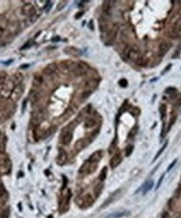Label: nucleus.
Returning a JSON list of instances; mask_svg holds the SVG:
<instances>
[{"mask_svg":"<svg viewBox=\"0 0 181 218\" xmlns=\"http://www.w3.org/2000/svg\"><path fill=\"white\" fill-rule=\"evenodd\" d=\"M15 87V84L13 82L12 78L7 80L5 83L2 86L1 89H0V97L3 98V99L10 98L12 92H13V90L14 89Z\"/></svg>","mask_w":181,"mask_h":218,"instance_id":"obj_1","label":"nucleus"},{"mask_svg":"<svg viewBox=\"0 0 181 218\" xmlns=\"http://www.w3.org/2000/svg\"><path fill=\"white\" fill-rule=\"evenodd\" d=\"M94 199L90 194L81 195L76 197V203L78 206L82 208H88L93 204Z\"/></svg>","mask_w":181,"mask_h":218,"instance_id":"obj_2","label":"nucleus"},{"mask_svg":"<svg viewBox=\"0 0 181 218\" xmlns=\"http://www.w3.org/2000/svg\"><path fill=\"white\" fill-rule=\"evenodd\" d=\"M11 162L7 155L0 154V173L8 174L11 170Z\"/></svg>","mask_w":181,"mask_h":218,"instance_id":"obj_3","label":"nucleus"},{"mask_svg":"<svg viewBox=\"0 0 181 218\" xmlns=\"http://www.w3.org/2000/svg\"><path fill=\"white\" fill-rule=\"evenodd\" d=\"M71 125H69L66 128L62 130L61 133V143L65 145H68L69 144H71L73 139V134H72V129H71Z\"/></svg>","mask_w":181,"mask_h":218,"instance_id":"obj_4","label":"nucleus"},{"mask_svg":"<svg viewBox=\"0 0 181 218\" xmlns=\"http://www.w3.org/2000/svg\"><path fill=\"white\" fill-rule=\"evenodd\" d=\"M97 168V164L92 163L89 160H87L82 167L80 168L79 173L82 174V175H90V174L93 173Z\"/></svg>","mask_w":181,"mask_h":218,"instance_id":"obj_5","label":"nucleus"},{"mask_svg":"<svg viewBox=\"0 0 181 218\" xmlns=\"http://www.w3.org/2000/svg\"><path fill=\"white\" fill-rule=\"evenodd\" d=\"M71 197V192L70 190L67 191L63 195V196L61 198L60 203V210L61 212H66L67 211L70 206V200Z\"/></svg>","mask_w":181,"mask_h":218,"instance_id":"obj_6","label":"nucleus"},{"mask_svg":"<svg viewBox=\"0 0 181 218\" xmlns=\"http://www.w3.org/2000/svg\"><path fill=\"white\" fill-rule=\"evenodd\" d=\"M168 34L173 39L181 38V18H178V20L173 24V26L169 29Z\"/></svg>","mask_w":181,"mask_h":218,"instance_id":"obj_7","label":"nucleus"},{"mask_svg":"<svg viewBox=\"0 0 181 218\" xmlns=\"http://www.w3.org/2000/svg\"><path fill=\"white\" fill-rule=\"evenodd\" d=\"M88 67L86 64L84 63H74L71 71L76 76H82L87 74Z\"/></svg>","mask_w":181,"mask_h":218,"instance_id":"obj_8","label":"nucleus"},{"mask_svg":"<svg viewBox=\"0 0 181 218\" xmlns=\"http://www.w3.org/2000/svg\"><path fill=\"white\" fill-rule=\"evenodd\" d=\"M24 86L23 84H19L18 86H16L14 87V89L13 90V92H12V94H11V101L13 102V103L18 102L20 99V97H22V95L24 94Z\"/></svg>","mask_w":181,"mask_h":218,"instance_id":"obj_9","label":"nucleus"},{"mask_svg":"<svg viewBox=\"0 0 181 218\" xmlns=\"http://www.w3.org/2000/svg\"><path fill=\"white\" fill-rule=\"evenodd\" d=\"M141 57H142V56H141V53H140L139 48L138 47L137 45L130 46V50H129L128 58L130 59L131 61H136L137 62Z\"/></svg>","mask_w":181,"mask_h":218,"instance_id":"obj_10","label":"nucleus"},{"mask_svg":"<svg viewBox=\"0 0 181 218\" xmlns=\"http://www.w3.org/2000/svg\"><path fill=\"white\" fill-rule=\"evenodd\" d=\"M43 120H44V113H43L42 111H35L32 114L31 124H33V126H39V124L42 123Z\"/></svg>","mask_w":181,"mask_h":218,"instance_id":"obj_11","label":"nucleus"},{"mask_svg":"<svg viewBox=\"0 0 181 218\" xmlns=\"http://www.w3.org/2000/svg\"><path fill=\"white\" fill-rule=\"evenodd\" d=\"M64 52L71 56H75V57H79L82 55V50L78 49V48L74 47V46H66L64 49Z\"/></svg>","mask_w":181,"mask_h":218,"instance_id":"obj_12","label":"nucleus"},{"mask_svg":"<svg viewBox=\"0 0 181 218\" xmlns=\"http://www.w3.org/2000/svg\"><path fill=\"white\" fill-rule=\"evenodd\" d=\"M22 13L25 16L31 17V16L34 15L36 13V10H35V8L32 4L27 3L22 8Z\"/></svg>","mask_w":181,"mask_h":218,"instance_id":"obj_13","label":"nucleus"},{"mask_svg":"<svg viewBox=\"0 0 181 218\" xmlns=\"http://www.w3.org/2000/svg\"><path fill=\"white\" fill-rule=\"evenodd\" d=\"M67 158H68L67 157V153L62 149L60 150L57 158H56V163H57L58 165H64L67 161Z\"/></svg>","mask_w":181,"mask_h":218,"instance_id":"obj_14","label":"nucleus"},{"mask_svg":"<svg viewBox=\"0 0 181 218\" xmlns=\"http://www.w3.org/2000/svg\"><path fill=\"white\" fill-rule=\"evenodd\" d=\"M118 24H114L112 29L108 31V36H107V39H108V43H112L114 41V39H116L117 37V34H118Z\"/></svg>","mask_w":181,"mask_h":218,"instance_id":"obj_15","label":"nucleus"},{"mask_svg":"<svg viewBox=\"0 0 181 218\" xmlns=\"http://www.w3.org/2000/svg\"><path fill=\"white\" fill-rule=\"evenodd\" d=\"M89 140L87 139H81L77 140L75 144V150L76 151H81V150H84L85 148L89 144Z\"/></svg>","mask_w":181,"mask_h":218,"instance_id":"obj_16","label":"nucleus"},{"mask_svg":"<svg viewBox=\"0 0 181 218\" xmlns=\"http://www.w3.org/2000/svg\"><path fill=\"white\" fill-rule=\"evenodd\" d=\"M103 155V151H102V150H98V151H96L95 153H93V154L90 156V158L88 159V160H89L90 162H92V163L97 164L100 160H102Z\"/></svg>","mask_w":181,"mask_h":218,"instance_id":"obj_17","label":"nucleus"},{"mask_svg":"<svg viewBox=\"0 0 181 218\" xmlns=\"http://www.w3.org/2000/svg\"><path fill=\"white\" fill-rule=\"evenodd\" d=\"M58 66L56 65V63H50L48 66H45V68L44 69V74L45 75H47V76H50V75H52L53 73H55L56 70H57Z\"/></svg>","mask_w":181,"mask_h":218,"instance_id":"obj_18","label":"nucleus"},{"mask_svg":"<svg viewBox=\"0 0 181 218\" xmlns=\"http://www.w3.org/2000/svg\"><path fill=\"white\" fill-rule=\"evenodd\" d=\"M122 162V156L120 154H116L113 156L110 160V166L112 169H115L116 167H118L120 163Z\"/></svg>","mask_w":181,"mask_h":218,"instance_id":"obj_19","label":"nucleus"},{"mask_svg":"<svg viewBox=\"0 0 181 218\" xmlns=\"http://www.w3.org/2000/svg\"><path fill=\"white\" fill-rule=\"evenodd\" d=\"M99 29L101 32H106L108 29V18L104 17V16H102L101 18H99Z\"/></svg>","mask_w":181,"mask_h":218,"instance_id":"obj_20","label":"nucleus"},{"mask_svg":"<svg viewBox=\"0 0 181 218\" xmlns=\"http://www.w3.org/2000/svg\"><path fill=\"white\" fill-rule=\"evenodd\" d=\"M170 48V45L169 43L167 42H162L158 46V55L160 56H163L166 53L168 52V50Z\"/></svg>","mask_w":181,"mask_h":218,"instance_id":"obj_21","label":"nucleus"},{"mask_svg":"<svg viewBox=\"0 0 181 218\" xmlns=\"http://www.w3.org/2000/svg\"><path fill=\"white\" fill-rule=\"evenodd\" d=\"M113 1H109V0H106L103 2V13H105L106 15H108L110 13L111 8H112V6L113 4Z\"/></svg>","mask_w":181,"mask_h":218,"instance_id":"obj_22","label":"nucleus"},{"mask_svg":"<svg viewBox=\"0 0 181 218\" xmlns=\"http://www.w3.org/2000/svg\"><path fill=\"white\" fill-rule=\"evenodd\" d=\"M11 78L13 80V82H14L15 86H18L19 84H22V82L24 80V76H23V74L21 72H16Z\"/></svg>","mask_w":181,"mask_h":218,"instance_id":"obj_23","label":"nucleus"},{"mask_svg":"<svg viewBox=\"0 0 181 218\" xmlns=\"http://www.w3.org/2000/svg\"><path fill=\"white\" fill-rule=\"evenodd\" d=\"M97 86H98V82L95 81V80H90V81L86 82L85 88H86V90L92 91V90H94L95 88H97Z\"/></svg>","mask_w":181,"mask_h":218,"instance_id":"obj_24","label":"nucleus"},{"mask_svg":"<svg viewBox=\"0 0 181 218\" xmlns=\"http://www.w3.org/2000/svg\"><path fill=\"white\" fill-rule=\"evenodd\" d=\"M153 186V180H148L146 183L143 184V193H147L148 191H149L150 190L152 189Z\"/></svg>","mask_w":181,"mask_h":218,"instance_id":"obj_25","label":"nucleus"},{"mask_svg":"<svg viewBox=\"0 0 181 218\" xmlns=\"http://www.w3.org/2000/svg\"><path fill=\"white\" fill-rule=\"evenodd\" d=\"M43 82V78L41 76H34V80H33V85H34V87H40V85L42 84Z\"/></svg>","mask_w":181,"mask_h":218,"instance_id":"obj_26","label":"nucleus"},{"mask_svg":"<svg viewBox=\"0 0 181 218\" xmlns=\"http://www.w3.org/2000/svg\"><path fill=\"white\" fill-rule=\"evenodd\" d=\"M4 196L7 197V192L3 185L0 184V200H2L3 202L7 200V198H4Z\"/></svg>","mask_w":181,"mask_h":218,"instance_id":"obj_27","label":"nucleus"},{"mask_svg":"<svg viewBox=\"0 0 181 218\" xmlns=\"http://www.w3.org/2000/svg\"><path fill=\"white\" fill-rule=\"evenodd\" d=\"M103 184H102V183H100V184H97V185H96V187L94 188V194H95V196L96 197H98L101 195V193H102V190H103Z\"/></svg>","mask_w":181,"mask_h":218,"instance_id":"obj_28","label":"nucleus"},{"mask_svg":"<svg viewBox=\"0 0 181 218\" xmlns=\"http://www.w3.org/2000/svg\"><path fill=\"white\" fill-rule=\"evenodd\" d=\"M96 125V122L93 118H87L86 122H85V127L87 129H91L92 127H94Z\"/></svg>","mask_w":181,"mask_h":218,"instance_id":"obj_29","label":"nucleus"},{"mask_svg":"<svg viewBox=\"0 0 181 218\" xmlns=\"http://www.w3.org/2000/svg\"><path fill=\"white\" fill-rule=\"evenodd\" d=\"M107 175H108V168H107V167H104V168L102 170V171H101V173H100V180H101V181L105 180L106 178H107Z\"/></svg>","mask_w":181,"mask_h":218,"instance_id":"obj_30","label":"nucleus"},{"mask_svg":"<svg viewBox=\"0 0 181 218\" xmlns=\"http://www.w3.org/2000/svg\"><path fill=\"white\" fill-rule=\"evenodd\" d=\"M7 81V74L4 71H0V87H2Z\"/></svg>","mask_w":181,"mask_h":218,"instance_id":"obj_31","label":"nucleus"},{"mask_svg":"<svg viewBox=\"0 0 181 218\" xmlns=\"http://www.w3.org/2000/svg\"><path fill=\"white\" fill-rule=\"evenodd\" d=\"M39 93L37 92H33L30 93V96H29V100H30V102L31 103H35L38 99L39 98Z\"/></svg>","mask_w":181,"mask_h":218,"instance_id":"obj_32","label":"nucleus"},{"mask_svg":"<svg viewBox=\"0 0 181 218\" xmlns=\"http://www.w3.org/2000/svg\"><path fill=\"white\" fill-rule=\"evenodd\" d=\"M160 115H161V118H164L167 114V106L165 104H162L160 106Z\"/></svg>","mask_w":181,"mask_h":218,"instance_id":"obj_33","label":"nucleus"},{"mask_svg":"<svg viewBox=\"0 0 181 218\" xmlns=\"http://www.w3.org/2000/svg\"><path fill=\"white\" fill-rule=\"evenodd\" d=\"M126 214V211H118V212L111 214L110 215H108V218H119L121 217V216H123V215H125Z\"/></svg>","mask_w":181,"mask_h":218,"instance_id":"obj_34","label":"nucleus"},{"mask_svg":"<svg viewBox=\"0 0 181 218\" xmlns=\"http://www.w3.org/2000/svg\"><path fill=\"white\" fill-rule=\"evenodd\" d=\"M128 29H125V30L123 31L122 34H121V40L126 44L127 40H128Z\"/></svg>","mask_w":181,"mask_h":218,"instance_id":"obj_35","label":"nucleus"},{"mask_svg":"<svg viewBox=\"0 0 181 218\" xmlns=\"http://www.w3.org/2000/svg\"><path fill=\"white\" fill-rule=\"evenodd\" d=\"M92 93V91H89V90H85L84 92L82 93V99L83 101L87 99V97H89L91 94Z\"/></svg>","mask_w":181,"mask_h":218,"instance_id":"obj_36","label":"nucleus"},{"mask_svg":"<svg viewBox=\"0 0 181 218\" xmlns=\"http://www.w3.org/2000/svg\"><path fill=\"white\" fill-rule=\"evenodd\" d=\"M148 62V60L147 58L145 57H141L140 59H139L138 61H137V64L138 65V66H144L146 64H147Z\"/></svg>","mask_w":181,"mask_h":218,"instance_id":"obj_37","label":"nucleus"},{"mask_svg":"<svg viewBox=\"0 0 181 218\" xmlns=\"http://www.w3.org/2000/svg\"><path fill=\"white\" fill-rule=\"evenodd\" d=\"M66 4H67V1H60V2H59V3H58L57 5V10H62V9L66 7Z\"/></svg>","mask_w":181,"mask_h":218,"instance_id":"obj_38","label":"nucleus"},{"mask_svg":"<svg viewBox=\"0 0 181 218\" xmlns=\"http://www.w3.org/2000/svg\"><path fill=\"white\" fill-rule=\"evenodd\" d=\"M176 118H177V116H176V114H173V115L171 116L170 122H169V127H168V130H169V129H171V127L173 126V124L175 123Z\"/></svg>","mask_w":181,"mask_h":218,"instance_id":"obj_39","label":"nucleus"},{"mask_svg":"<svg viewBox=\"0 0 181 218\" xmlns=\"http://www.w3.org/2000/svg\"><path fill=\"white\" fill-rule=\"evenodd\" d=\"M167 144H168V142H166L165 144H164L163 145V147H162V148H161V149H160L159 151H158V154H157V155L155 156V159H154V160H156L157 158H158V156H159V155H161V154H162V153L163 152V150H165L166 147H167Z\"/></svg>","mask_w":181,"mask_h":218,"instance_id":"obj_40","label":"nucleus"},{"mask_svg":"<svg viewBox=\"0 0 181 218\" xmlns=\"http://www.w3.org/2000/svg\"><path fill=\"white\" fill-rule=\"evenodd\" d=\"M32 45H33V41L32 40H29V41H27L25 44H24L23 46L21 47V50H24V49H28V48L31 47Z\"/></svg>","mask_w":181,"mask_h":218,"instance_id":"obj_41","label":"nucleus"},{"mask_svg":"<svg viewBox=\"0 0 181 218\" xmlns=\"http://www.w3.org/2000/svg\"><path fill=\"white\" fill-rule=\"evenodd\" d=\"M133 150V145H128L126 148V156H129V155H131Z\"/></svg>","mask_w":181,"mask_h":218,"instance_id":"obj_42","label":"nucleus"},{"mask_svg":"<svg viewBox=\"0 0 181 218\" xmlns=\"http://www.w3.org/2000/svg\"><path fill=\"white\" fill-rule=\"evenodd\" d=\"M176 92H177V89H176L175 87H168L165 91L166 93H168V94H173Z\"/></svg>","mask_w":181,"mask_h":218,"instance_id":"obj_43","label":"nucleus"},{"mask_svg":"<svg viewBox=\"0 0 181 218\" xmlns=\"http://www.w3.org/2000/svg\"><path fill=\"white\" fill-rule=\"evenodd\" d=\"M119 85H120L122 87H126L127 86H128V81L124 78L121 79L120 81H119Z\"/></svg>","mask_w":181,"mask_h":218,"instance_id":"obj_44","label":"nucleus"},{"mask_svg":"<svg viewBox=\"0 0 181 218\" xmlns=\"http://www.w3.org/2000/svg\"><path fill=\"white\" fill-rule=\"evenodd\" d=\"M6 145L4 142H0V154H4L5 152Z\"/></svg>","mask_w":181,"mask_h":218,"instance_id":"obj_45","label":"nucleus"},{"mask_svg":"<svg viewBox=\"0 0 181 218\" xmlns=\"http://www.w3.org/2000/svg\"><path fill=\"white\" fill-rule=\"evenodd\" d=\"M137 129H138L137 127H136V128L134 127L133 129L131 130V132H130V134H129V138H130V139H132L133 137L135 136V134H136V133H137Z\"/></svg>","mask_w":181,"mask_h":218,"instance_id":"obj_46","label":"nucleus"},{"mask_svg":"<svg viewBox=\"0 0 181 218\" xmlns=\"http://www.w3.org/2000/svg\"><path fill=\"white\" fill-rule=\"evenodd\" d=\"M174 105H175V107H180L181 106V95L177 98V100L174 103Z\"/></svg>","mask_w":181,"mask_h":218,"instance_id":"obj_47","label":"nucleus"},{"mask_svg":"<svg viewBox=\"0 0 181 218\" xmlns=\"http://www.w3.org/2000/svg\"><path fill=\"white\" fill-rule=\"evenodd\" d=\"M176 163H177V160H173V162H172V163L170 164V165H169L168 167V169H167V171H168H168H170L171 169L173 168V166H174V165H175Z\"/></svg>","mask_w":181,"mask_h":218,"instance_id":"obj_48","label":"nucleus"},{"mask_svg":"<svg viewBox=\"0 0 181 218\" xmlns=\"http://www.w3.org/2000/svg\"><path fill=\"white\" fill-rule=\"evenodd\" d=\"M163 177H164V175H163L160 177L159 180H158V185H157V189H158L159 188V186L161 185V183H162V181H163Z\"/></svg>","mask_w":181,"mask_h":218,"instance_id":"obj_49","label":"nucleus"},{"mask_svg":"<svg viewBox=\"0 0 181 218\" xmlns=\"http://www.w3.org/2000/svg\"><path fill=\"white\" fill-rule=\"evenodd\" d=\"M82 15H83V12H79L76 14V18H80Z\"/></svg>","mask_w":181,"mask_h":218,"instance_id":"obj_50","label":"nucleus"},{"mask_svg":"<svg viewBox=\"0 0 181 218\" xmlns=\"http://www.w3.org/2000/svg\"><path fill=\"white\" fill-rule=\"evenodd\" d=\"M162 218H170V215L168 214V212H164L162 215Z\"/></svg>","mask_w":181,"mask_h":218,"instance_id":"obj_51","label":"nucleus"},{"mask_svg":"<svg viewBox=\"0 0 181 218\" xmlns=\"http://www.w3.org/2000/svg\"><path fill=\"white\" fill-rule=\"evenodd\" d=\"M89 28L92 29V30H93V29H94V27H93V21H92V20H91V21H90Z\"/></svg>","mask_w":181,"mask_h":218,"instance_id":"obj_52","label":"nucleus"},{"mask_svg":"<svg viewBox=\"0 0 181 218\" xmlns=\"http://www.w3.org/2000/svg\"><path fill=\"white\" fill-rule=\"evenodd\" d=\"M171 66H171V64H169L168 66H166V68L164 69V71H163V73H164V72H166V71H168V70H169V69L171 68Z\"/></svg>","mask_w":181,"mask_h":218,"instance_id":"obj_53","label":"nucleus"},{"mask_svg":"<svg viewBox=\"0 0 181 218\" xmlns=\"http://www.w3.org/2000/svg\"><path fill=\"white\" fill-rule=\"evenodd\" d=\"M24 107H26V100L24 101V103H23V108H22V110H23V112L24 111Z\"/></svg>","mask_w":181,"mask_h":218,"instance_id":"obj_54","label":"nucleus"},{"mask_svg":"<svg viewBox=\"0 0 181 218\" xmlns=\"http://www.w3.org/2000/svg\"><path fill=\"white\" fill-rule=\"evenodd\" d=\"M57 40H60V38L58 36H55V38H54V39H52V41H57Z\"/></svg>","mask_w":181,"mask_h":218,"instance_id":"obj_55","label":"nucleus"},{"mask_svg":"<svg viewBox=\"0 0 181 218\" xmlns=\"http://www.w3.org/2000/svg\"><path fill=\"white\" fill-rule=\"evenodd\" d=\"M178 13H179V14H180V15H181V8H180V9H179V11H178Z\"/></svg>","mask_w":181,"mask_h":218,"instance_id":"obj_56","label":"nucleus"},{"mask_svg":"<svg viewBox=\"0 0 181 218\" xmlns=\"http://www.w3.org/2000/svg\"><path fill=\"white\" fill-rule=\"evenodd\" d=\"M1 135H2V132L0 131V138H1Z\"/></svg>","mask_w":181,"mask_h":218,"instance_id":"obj_57","label":"nucleus"}]
</instances>
